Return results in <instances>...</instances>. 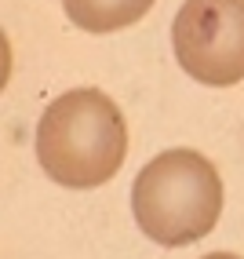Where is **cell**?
I'll return each mask as SVG.
<instances>
[{
	"label": "cell",
	"mask_w": 244,
	"mask_h": 259,
	"mask_svg": "<svg viewBox=\"0 0 244 259\" xmlns=\"http://www.w3.org/2000/svg\"><path fill=\"white\" fill-rule=\"evenodd\" d=\"M131 212L138 230L157 245H193L222 215V176L197 150H164L135 176Z\"/></svg>",
	"instance_id": "cell-2"
},
{
	"label": "cell",
	"mask_w": 244,
	"mask_h": 259,
	"mask_svg": "<svg viewBox=\"0 0 244 259\" xmlns=\"http://www.w3.org/2000/svg\"><path fill=\"white\" fill-rule=\"evenodd\" d=\"M153 8V0H62L66 19L88 33H117L135 26Z\"/></svg>",
	"instance_id": "cell-4"
},
{
	"label": "cell",
	"mask_w": 244,
	"mask_h": 259,
	"mask_svg": "<svg viewBox=\"0 0 244 259\" xmlns=\"http://www.w3.org/2000/svg\"><path fill=\"white\" fill-rule=\"evenodd\" d=\"M128 157L120 106L99 88H73L44 110L37 124V161L47 179L69 190L106 186Z\"/></svg>",
	"instance_id": "cell-1"
},
{
	"label": "cell",
	"mask_w": 244,
	"mask_h": 259,
	"mask_svg": "<svg viewBox=\"0 0 244 259\" xmlns=\"http://www.w3.org/2000/svg\"><path fill=\"white\" fill-rule=\"evenodd\" d=\"M171 48L204 88L244 80V0H186L171 22Z\"/></svg>",
	"instance_id": "cell-3"
},
{
	"label": "cell",
	"mask_w": 244,
	"mask_h": 259,
	"mask_svg": "<svg viewBox=\"0 0 244 259\" xmlns=\"http://www.w3.org/2000/svg\"><path fill=\"white\" fill-rule=\"evenodd\" d=\"M204 259H240V255H233V252H212V255H204Z\"/></svg>",
	"instance_id": "cell-5"
}]
</instances>
